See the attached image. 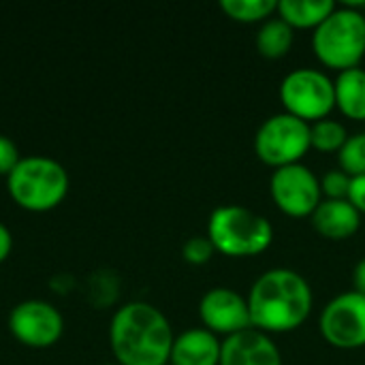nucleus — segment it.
<instances>
[{
  "label": "nucleus",
  "instance_id": "f257e3e1",
  "mask_svg": "<svg viewBox=\"0 0 365 365\" xmlns=\"http://www.w3.org/2000/svg\"><path fill=\"white\" fill-rule=\"evenodd\" d=\"M248 310L252 329L267 336L299 329L314 306L308 280L289 267H274L261 274L248 293Z\"/></svg>",
  "mask_w": 365,
  "mask_h": 365
},
{
  "label": "nucleus",
  "instance_id": "f03ea898",
  "mask_svg": "<svg viewBox=\"0 0 365 365\" xmlns=\"http://www.w3.org/2000/svg\"><path fill=\"white\" fill-rule=\"evenodd\" d=\"M173 340L169 319L148 302L120 306L109 323V344L120 365H167Z\"/></svg>",
  "mask_w": 365,
  "mask_h": 365
},
{
  "label": "nucleus",
  "instance_id": "7ed1b4c3",
  "mask_svg": "<svg viewBox=\"0 0 365 365\" xmlns=\"http://www.w3.org/2000/svg\"><path fill=\"white\" fill-rule=\"evenodd\" d=\"M205 235L216 252L231 259H250L272 246L274 227L265 216L244 205H218L207 218Z\"/></svg>",
  "mask_w": 365,
  "mask_h": 365
},
{
  "label": "nucleus",
  "instance_id": "20e7f679",
  "mask_svg": "<svg viewBox=\"0 0 365 365\" xmlns=\"http://www.w3.org/2000/svg\"><path fill=\"white\" fill-rule=\"evenodd\" d=\"M71 186L68 171L56 158L32 154L21 156L15 169L6 175L11 199L28 212H47L62 203Z\"/></svg>",
  "mask_w": 365,
  "mask_h": 365
},
{
  "label": "nucleus",
  "instance_id": "39448f33",
  "mask_svg": "<svg viewBox=\"0 0 365 365\" xmlns=\"http://www.w3.org/2000/svg\"><path fill=\"white\" fill-rule=\"evenodd\" d=\"M312 49L319 62L331 71L357 68L365 56V15L351 4L336 11L314 30Z\"/></svg>",
  "mask_w": 365,
  "mask_h": 365
},
{
  "label": "nucleus",
  "instance_id": "423d86ee",
  "mask_svg": "<svg viewBox=\"0 0 365 365\" xmlns=\"http://www.w3.org/2000/svg\"><path fill=\"white\" fill-rule=\"evenodd\" d=\"M280 103L284 111L314 124L319 120L329 118L336 109V90L334 79L319 68H295L280 81Z\"/></svg>",
  "mask_w": 365,
  "mask_h": 365
},
{
  "label": "nucleus",
  "instance_id": "0eeeda50",
  "mask_svg": "<svg viewBox=\"0 0 365 365\" xmlns=\"http://www.w3.org/2000/svg\"><path fill=\"white\" fill-rule=\"evenodd\" d=\"M310 148V124L287 111L267 118L255 135L257 158L274 169L302 163Z\"/></svg>",
  "mask_w": 365,
  "mask_h": 365
},
{
  "label": "nucleus",
  "instance_id": "6e6552de",
  "mask_svg": "<svg viewBox=\"0 0 365 365\" xmlns=\"http://www.w3.org/2000/svg\"><path fill=\"white\" fill-rule=\"evenodd\" d=\"M269 195L274 205L291 218H310L323 201L321 178L306 165H289L274 169L269 178Z\"/></svg>",
  "mask_w": 365,
  "mask_h": 365
},
{
  "label": "nucleus",
  "instance_id": "1a4fd4ad",
  "mask_svg": "<svg viewBox=\"0 0 365 365\" xmlns=\"http://www.w3.org/2000/svg\"><path fill=\"white\" fill-rule=\"evenodd\" d=\"M323 340L340 351H357L365 346V295L346 291L325 304L319 317Z\"/></svg>",
  "mask_w": 365,
  "mask_h": 365
},
{
  "label": "nucleus",
  "instance_id": "9d476101",
  "mask_svg": "<svg viewBox=\"0 0 365 365\" xmlns=\"http://www.w3.org/2000/svg\"><path fill=\"white\" fill-rule=\"evenodd\" d=\"M9 331L26 346L47 349L64 331L62 312L45 299H24L9 312Z\"/></svg>",
  "mask_w": 365,
  "mask_h": 365
},
{
  "label": "nucleus",
  "instance_id": "9b49d317",
  "mask_svg": "<svg viewBox=\"0 0 365 365\" xmlns=\"http://www.w3.org/2000/svg\"><path fill=\"white\" fill-rule=\"evenodd\" d=\"M199 317L207 331L225 338L252 329L248 299L229 287L210 289L199 302Z\"/></svg>",
  "mask_w": 365,
  "mask_h": 365
},
{
  "label": "nucleus",
  "instance_id": "f8f14e48",
  "mask_svg": "<svg viewBox=\"0 0 365 365\" xmlns=\"http://www.w3.org/2000/svg\"><path fill=\"white\" fill-rule=\"evenodd\" d=\"M220 365H282V353L267 334L246 329L222 340Z\"/></svg>",
  "mask_w": 365,
  "mask_h": 365
},
{
  "label": "nucleus",
  "instance_id": "ddd939ff",
  "mask_svg": "<svg viewBox=\"0 0 365 365\" xmlns=\"http://www.w3.org/2000/svg\"><path fill=\"white\" fill-rule=\"evenodd\" d=\"M314 231L331 242L353 237L361 227V214L351 205L349 199H323L317 212L310 216Z\"/></svg>",
  "mask_w": 365,
  "mask_h": 365
},
{
  "label": "nucleus",
  "instance_id": "4468645a",
  "mask_svg": "<svg viewBox=\"0 0 365 365\" xmlns=\"http://www.w3.org/2000/svg\"><path fill=\"white\" fill-rule=\"evenodd\" d=\"M222 340L205 327L186 329L175 336L169 365H220Z\"/></svg>",
  "mask_w": 365,
  "mask_h": 365
},
{
  "label": "nucleus",
  "instance_id": "2eb2a0df",
  "mask_svg": "<svg viewBox=\"0 0 365 365\" xmlns=\"http://www.w3.org/2000/svg\"><path fill=\"white\" fill-rule=\"evenodd\" d=\"M336 109L355 122H365V68H349L334 79Z\"/></svg>",
  "mask_w": 365,
  "mask_h": 365
},
{
  "label": "nucleus",
  "instance_id": "dca6fc26",
  "mask_svg": "<svg viewBox=\"0 0 365 365\" xmlns=\"http://www.w3.org/2000/svg\"><path fill=\"white\" fill-rule=\"evenodd\" d=\"M336 6L334 0H280L276 13L293 30H317Z\"/></svg>",
  "mask_w": 365,
  "mask_h": 365
},
{
  "label": "nucleus",
  "instance_id": "f3484780",
  "mask_svg": "<svg viewBox=\"0 0 365 365\" xmlns=\"http://www.w3.org/2000/svg\"><path fill=\"white\" fill-rule=\"evenodd\" d=\"M293 41H295V30L287 21H282L280 17H272V19L261 24L257 38H255V45L263 58L280 60L291 51Z\"/></svg>",
  "mask_w": 365,
  "mask_h": 365
},
{
  "label": "nucleus",
  "instance_id": "a211bd4d",
  "mask_svg": "<svg viewBox=\"0 0 365 365\" xmlns=\"http://www.w3.org/2000/svg\"><path fill=\"white\" fill-rule=\"evenodd\" d=\"M220 9L233 21L259 24L272 19L278 11V0H220Z\"/></svg>",
  "mask_w": 365,
  "mask_h": 365
},
{
  "label": "nucleus",
  "instance_id": "6ab92c4d",
  "mask_svg": "<svg viewBox=\"0 0 365 365\" xmlns=\"http://www.w3.org/2000/svg\"><path fill=\"white\" fill-rule=\"evenodd\" d=\"M346 139H349V130L338 120L325 118V120L310 124V143L317 152H323V154L340 152Z\"/></svg>",
  "mask_w": 365,
  "mask_h": 365
},
{
  "label": "nucleus",
  "instance_id": "aec40b11",
  "mask_svg": "<svg viewBox=\"0 0 365 365\" xmlns=\"http://www.w3.org/2000/svg\"><path fill=\"white\" fill-rule=\"evenodd\" d=\"M338 163L340 169L351 178L365 175V133L349 135L346 143L338 152Z\"/></svg>",
  "mask_w": 365,
  "mask_h": 365
},
{
  "label": "nucleus",
  "instance_id": "412c9836",
  "mask_svg": "<svg viewBox=\"0 0 365 365\" xmlns=\"http://www.w3.org/2000/svg\"><path fill=\"white\" fill-rule=\"evenodd\" d=\"M349 188H351V175H346L342 169H329L321 178L323 199H349Z\"/></svg>",
  "mask_w": 365,
  "mask_h": 365
},
{
  "label": "nucleus",
  "instance_id": "4be33fe9",
  "mask_svg": "<svg viewBox=\"0 0 365 365\" xmlns=\"http://www.w3.org/2000/svg\"><path fill=\"white\" fill-rule=\"evenodd\" d=\"M182 255H184L186 263H190V265H205L207 261H212L216 250L207 235H195L184 244Z\"/></svg>",
  "mask_w": 365,
  "mask_h": 365
},
{
  "label": "nucleus",
  "instance_id": "5701e85b",
  "mask_svg": "<svg viewBox=\"0 0 365 365\" xmlns=\"http://www.w3.org/2000/svg\"><path fill=\"white\" fill-rule=\"evenodd\" d=\"M19 160L21 156H19V148L15 145V141L0 133V175H9Z\"/></svg>",
  "mask_w": 365,
  "mask_h": 365
},
{
  "label": "nucleus",
  "instance_id": "b1692460",
  "mask_svg": "<svg viewBox=\"0 0 365 365\" xmlns=\"http://www.w3.org/2000/svg\"><path fill=\"white\" fill-rule=\"evenodd\" d=\"M349 201H351V205H353L359 214H365V175L351 178Z\"/></svg>",
  "mask_w": 365,
  "mask_h": 365
},
{
  "label": "nucleus",
  "instance_id": "393cba45",
  "mask_svg": "<svg viewBox=\"0 0 365 365\" xmlns=\"http://www.w3.org/2000/svg\"><path fill=\"white\" fill-rule=\"evenodd\" d=\"M11 248H13V235L9 227L0 220V263L11 255Z\"/></svg>",
  "mask_w": 365,
  "mask_h": 365
},
{
  "label": "nucleus",
  "instance_id": "a878e982",
  "mask_svg": "<svg viewBox=\"0 0 365 365\" xmlns=\"http://www.w3.org/2000/svg\"><path fill=\"white\" fill-rule=\"evenodd\" d=\"M353 291L365 295V257L355 265V272H353Z\"/></svg>",
  "mask_w": 365,
  "mask_h": 365
},
{
  "label": "nucleus",
  "instance_id": "bb28decb",
  "mask_svg": "<svg viewBox=\"0 0 365 365\" xmlns=\"http://www.w3.org/2000/svg\"><path fill=\"white\" fill-rule=\"evenodd\" d=\"M103 365H120V364H118V361H115V364H103Z\"/></svg>",
  "mask_w": 365,
  "mask_h": 365
},
{
  "label": "nucleus",
  "instance_id": "cd10ccee",
  "mask_svg": "<svg viewBox=\"0 0 365 365\" xmlns=\"http://www.w3.org/2000/svg\"><path fill=\"white\" fill-rule=\"evenodd\" d=\"M167 365H169V364H167Z\"/></svg>",
  "mask_w": 365,
  "mask_h": 365
}]
</instances>
